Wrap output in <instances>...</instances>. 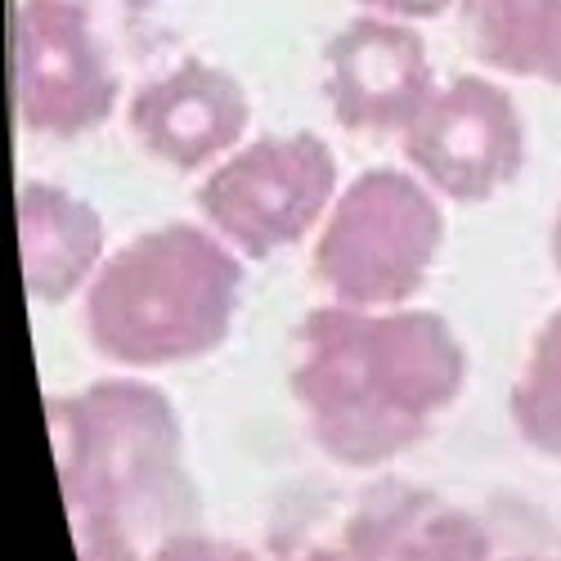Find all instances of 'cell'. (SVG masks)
<instances>
[{
  "label": "cell",
  "instance_id": "cell-4",
  "mask_svg": "<svg viewBox=\"0 0 561 561\" xmlns=\"http://www.w3.org/2000/svg\"><path fill=\"white\" fill-rule=\"evenodd\" d=\"M445 248L440 194L400 167L359 171L314 239V274L337 306H413Z\"/></svg>",
  "mask_w": 561,
  "mask_h": 561
},
{
  "label": "cell",
  "instance_id": "cell-16",
  "mask_svg": "<svg viewBox=\"0 0 561 561\" xmlns=\"http://www.w3.org/2000/svg\"><path fill=\"white\" fill-rule=\"evenodd\" d=\"M368 14H382V19H400V23H427L440 19L445 10H454L458 0H359Z\"/></svg>",
  "mask_w": 561,
  "mask_h": 561
},
{
  "label": "cell",
  "instance_id": "cell-8",
  "mask_svg": "<svg viewBox=\"0 0 561 561\" xmlns=\"http://www.w3.org/2000/svg\"><path fill=\"white\" fill-rule=\"evenodd\" d=\"M432 90L436 68L413 23L359 14L323 50V95L346 130L404 135Z\"/></svg>",
  "mask_w": 561,
  "mask_h": 561
},
{
  "label": "cell",
  "instance_id": "cell-17",
  "mask_svg": "<svg viewBox=\"0 0 561 561\" xmlns=\"http://www.w3.org/2000/svg\"><path fill=\"white\" fill-rule=\"evenodd\" d=\"M297 561H364V557H359V552H355V548H351V543L337 535V539H329V543H314V548H306Z\"/></svg>",
  "mask_w": 561,
  "mask_h": 561
},
{
  "label": "cell",
  "instance_id": "cell-14",
  "mask_svg": "<svg viewBox=\"0 0 561 561\" xmlns=\"http://www.w3.org/2000/svg\"><path fill=\"white\" fill-rule=\"evenodd\" d=\"M149 561H261L248 543H233L207 530H175L149 548Z\"/></svg>",
  "mask_w": 561,
  "mask_h": 561
},
{
  "label": "cell",
  "instance_id": "cell-6",
  "mask_svg": "<svg viewBox=\"0 0 561 561\" xmlns=\"http://www.w3.org/2000/svg\"><path fill=\"white\" fill-rule=\"evenodd\" d=\"M10 100L45 139L100 130L122 100L85 0H19L10 19Z\"/></svg>",
  "mask_w": 561,
  "mask_h": 561
},
{
  "label": "cell",
  "instance_id": "cell-5",
  "mask_svg": "<svg viewBox=\"0 0 561 561\" xmlns=\"http://www.w3.org/2000/svg\"><path fill=\"white\" fill-rule=\"evenodd\" d=\"M337 194L333 149L319 135L297 130L252 139L211 167L198 184V211L239 256L265 261L329 220Z\"/></svg>",
  "mask_w": 561,
  "mask_h": 561
},
{
  "label": "cell",
  "instance_id": "cell-13",
  "mask_svg": "<svg viewBox=\"0 0 561 561\" xmlns=\"http://www.w3.org/2000/svg\"><path fill=\"white\" fill-rule=\"evenodd\" d=\"M507 417L535 454L561 458V310L535 333L526 368L507 396Z\"/></svg>",
  "mask_w": 561,
  "mask_h": 561
},
{
  "label": "cell",
  "instance_id": "cell-11",
  "mask_svg": "<svg viewBox=\"0 0 561 561\" xmlns=\"http://www.w3.org/2000/svg\"><path fill=\"white\" fill-rule=\"evenodd\" d=\"M364 561H494L490 530L432 490L382 485L342 526Z\"/></svg>",
  "mask_w": 561,
  "mask_h": 561
},
{
  "label": "cell",
  "instance_id": "cell-18",
  "mask_svg": "<svg viewBox=\"0 0 561 561\" xmlns=\"http://www.w3.org/2000/svg\"><path fill=\"white\" fill-rule=\"evenodd\" d=\"M548 256H552V270L561 274V207L552 216V229H548Z\"/></svg>",
  "mask_w": 561,
  "mask_h": 561
},
{
  "label": "cell",
  "instance_id": "cell-3",
  "mask_svg": "<svg viewBox=\"0 0 561 561\" xmlns=\"http://www.w3.org/2000/svg\"><path fill=\"white\" fill-rule=\"evenodd\" d=\"M239 306L243 256L211 225L171 220L100 265L81 293V323L104 359L149 373L216 355Z\"/></svg>",
  "mask_w": 561,
  "mask_h": 561
},
{
  "label": "cell",
  "instance_id": "cell-9",
  "mask_svg": "<svg viewBox=\"0 0 561 561\" xmlns=\"http://www.w3.org/2000/svg\"><path fill=\"white\" fill-rule=\"evenodd\" d=\"M252 122V100L243 81L190 59L149 85L135 90L130 100V130L145 145L149 158L167 162L171 171H211L233 149H243V135Z\"/></svg>",
  "mask_w": 561,
  "mask_h": 561
},
{
  "label": "cell",
  "instance_id": "cell-10",
  "mask_svg": "<svg viewBox=\"0 0 561 561\" xmlns=\"http://www.w3.org/2000/svg\"><path fill=\"white\" fill-rule=\"evenodd\" d=\"M19 225V261L23 284L36 301H72L90 288V278L108 261L104 220L85 198H77L64 184L23 180L14 198Z\"/></svg>",
  "mask_w": 561,
  "mask_h": 561
},
{
  "label": "cell",
  "instance_id": "cell-12",
  "mask_svg": "<svg viewBox=\"0 0 561 561\" xmlns=\"http://www.w3.org/2000/svg\"><path fill=\"white\" fill-rule=\"evenodd\" d=\"M458 10L485 68L561 85V0H458Z\"/></svg>",
  "mask_w": 561,
  "mask_h": 561
},
{
  "label": "cell",
  "instance_id": "cell-7",
  "mask_svg": "<svg viewBox=\"0 0 561 561\" xmlns=\"http://www.w3.org/2000/svg\"><path fill=\"white\" fill-rule=\"evenodd\" d=\"M400 149L440 198L490 203L526 167V122L499 81L454 77L404 126Z\"/></svg>",
  "mask_w": 561,
  "mask_h": 561
},
{
  "label": "cell",
  "instance_id": "cell-15",
  "mask_svg": "<svg viewBox=\"0 0 561 561\" xmlns=\"http://www.w3.org/2000/svg\"><path fill=\"white\" fill-rule=\"evenodd\" d=\"M77 561H149L139 552V535L113 526V522H72Z\"/></svg>",
  "mask_w": 561,
  "mask_h": 561
},
{
  "label": "cell",
  "instance_id": "cell-19",
  "mask_svg": "<svg viewBox=\"0 0 561 561\" xmlns=\"http://www.w3.org/2000/svg\"><path fill=\"white\" fill-rule=\"evenodd\" d=\"M503 561H561V557H535V552H526V557H503Z\"/></svg>",
  "mask_w": 561,
  "mask_h": 561
},
{
  "label": "cell",
  "instance_id": "cell-1",
  "mask_svg": "<svg viewBox=\"0 0 561 561\" xmlns=\"http://www.w3.org/2000/svg\"><path fill=\"white\" fill-rule=\"evenodd\" d=\"M467 387V351L436 310L319 306L297 329L293 400L342 467H387L423 445Z\"/></svg>",
  "mask_w": 561,
  "mask_h": 561
},
{
  "label": "cell",
  "instance_id": "cell-2",
  "mask_svg": "<svg viewBox=\"0 0 561 561\" xmlns=\"http://www.w3.org/2000/svg\"><path fill=\"white\" fill-rule=\"evenodd\" d=\"M59 494L72 522L167 539L194 530L198 485L175 404L145 378H104L45 404Z\"/></svg>",
  "mask_w": 561,
  "mask_h": 561
}]
</instances>
